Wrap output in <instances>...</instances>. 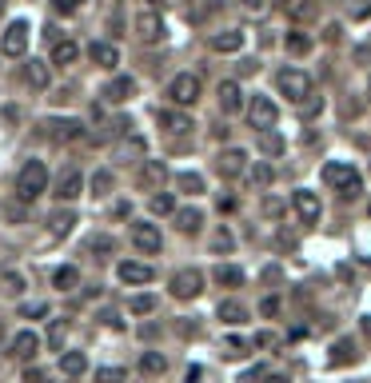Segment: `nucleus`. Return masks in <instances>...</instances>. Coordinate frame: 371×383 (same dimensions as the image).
I'll list each match as a JSON object with an SVG mask.
<instances>
[{
  "label": "nucleus",
  "mask_w": 371,
  "mask_h": 383,
  "mask_svg": "<svg viewBox=\"0 0 371 383\" xmlns=\"http://www.w3.org/2000/svg\"><path fill=\"white\" fill-rule=\"evenodd\" d=\"M367 216H371V204H367Z\"/></svg>",
  "instance_id": "nucleus-59"
},
{
  "label": "nucleus",
  "mask_w": 371,
  "mask_h": 383,
  "mask_svg": "<svg viewBox=\"0 0 371 383\" xmlns=\"http://www.w3.org/2000/svg\"><path fill=\"white\" fill-rule=\"evenodd\" d=\"M25 383H52V379H48V371H40V368H28V371H25Z\"/></svg>",
  "instance_id": "nucleus-48"
},
{
  "label": "nucleus",
  "mask_w": 371,
  "mask_h": 383,
  "mask_svg": "<svg viewBox=\"0 0 371 383\" xmlns=\"http://www.w3.org/2000/svg\"><path fill=\"white\" fill-rule=\"evenodd\" d=\"M247 180H252L256 188H268V184H272V168H268V164H256V168L247 172Z\"/></svg>",
  "instance_id": "nucleus-42"
},
{
  "label": "nucleus",
  "mask_w": 371,
  "mask_h": 383,
  "mask_svg": "<svg viewBox=\"0 0 371 383\" xmlns=\"http://www.w3.org/2000/svg\"><path fill=\"white\" fill-rule=\"evenodd\" d=\"M0 287H4L8 296H20V292H25V275L20 272H4L0 275Z\"/></svg>",
  "instance_id": "nucleus-35"
},
{
  "label": "nucleus",
  "mask_w": 371,
  "mask_h": 383,
  "mask_svg": "<svg viewBox=\"0 0 371 383\" xmlns=\"http://www.w3.org/2000/svg\"><path fill=\"white\" fill-rule=\"evenodd\" d=\"M164 368H168V359L160 351H144V359H140V371L144 375H164Z\"/></svg>",
  "instance_id": "nucleus-30"
},
{
  "label": "nucleus",
  "mask_w": 371,
  "mask_h": 383,
  "mask_svg": "<svg viewBox=\"0 0 371 383\" xmlns=\"http://www.w3.org/2000/svg\"><path fill=\"white\" fill-rule=\"evenodd\" d=\"M37 351H40V335L37 332H20L13 339V351H8V356L13 359H32Z\"/></svg>",
  "instance_id": "nucleus-20"
},
{
  "label": "nucleus",
  "mask_w": 371,
  "mask_h": 383,
  "mask_svg": "<svg viewBox=\"0 0 371 383\" xmlns=\"http://www.w3.org/2000/svg\"><path fill=\"white\" fill-rule=\"evenodd\" d=\"M152 4H168V0H152Z\"/></svg>",
  "instance_id": "nucleus-58"
},
{
  "label": "nucleus",
  "mask_w": 371,
  "mask_h": 383,
  "mask_svg": "<svg viewBox=\"0 0 371 383\" xmlns=\"http://www.w3.org/2000/svg\"><path fill=\"white\" fill-rule=\"evenodd\" d=\"M260 148L268 152V156H280V152H284V140L275 136V132H260Z\"/></svg>",
  "instance_id": "nucleus-41"
},
{
  "label": "nucleus",
  "mask_w": 371,
  "mask_h": 383,
  "mask_svg": "<svg viewBox=\"0 0 371 383\" xmlns=\"http://www.w3.org/2000/svg\"><path fill=\"white\" fill-rule=\"evenodd\" d=\"M284 8L292 16H311V0H284Z\"/></svg>",
  "instance_id": "nucleus-44"
},
{
  "label": "nucleus",
  "mask_w": 371,
  "mask_h": 383,
  "mask_svg": "<svg viewBox=\"0 0 371 383\" xmlns=\"http://www.w3.org/2000/svg\"><path fill=\"white\" fill-rule=\"evenodd\" d=\"M263 316H275V311H280V299H263Z\"/></svg>",
  "instance_id": "nucleus-54"
},
{
  "label": "nucleus",
  "mask_w": 371,
  "mask_h": 383,
  "mask_svg": "<svg viewBox=\"0 0 371 383\" xmlns=\"http://www.w3.org/2000/svg\"><path fill=\"white\" fill-rule=\"evenodd\" d=\"M176 184H180V192H188V196H200V192H204V176L200 172H180L176 176Z\"/></svg>",
  "instance_id": "nucleus-29"
},
{
  "label": "nucleus",
  "mask_w": 371,
  "mask_h": 383,
  "mask_svg": "<svg viewBox=\"0 0 371 383\" xmlns=\"http://www.w3.org/2000/svg\"><path fill=\"white\" fill-rule=\"evenodd\" d=\"M80 188H84L80 172H76V168H68V172H60V180H56V192H52V196L60 200V204H68V200L80 196Z\"/></svg>",
  "instance_id": "nucleus-12"
},
{
  "label": "nucleus",
  "mask_w": 371,
  "mask_h": 383,
  "mask_svg": "<svg viewBox=\"0 0 371 383\" xmlns=\"http://www.w3.org/2000/svg\"><path fill=\"white\" fill-rule=\"evenodd\" d=\"M367 100H371V80H367Z\"/></svg>",
  "instance_id": "nucleus-57"
},
{
  "label": "nucleus",
  "mask_w": 371,
  "mask_h": 383,
  "mask_svg": "<svg viewBox=\"0 0 371 383\" xmlns=\"http://www.w3.org/2000/svg\"><path fill=\"white\" fill-rule=\"evenodd\" d=\"M363 332H367V335H371V316H367V320H363Z\"/></svg>",
  "instance_id": "nucleus-56"
},
{
  "label": "nucleus",
  "mask_w": 371,
  "mask_h": 383,
  "mask_svg": "<svg viewBox=\"0 0 371 383\" xmlns=\"http://www.w3.org/2000/svg\"><path fill=\"white\" fill-rule=\"evenodd\" d=\"M48 344H52V347H64V323H52V332H48Z\"/></svg>",
  "instance_id": "nucleus-49"
},
{
  "label": "nucleus",
  "mask_w": 371,
  "mask_h": 383,
  "mask_svg": "<svg viewBox=\"0 0 371 383\" xmlns=\"http://www.w3.org/2000/svg\"><path fill=\"white\" fill-rule=\"evenodd\" d=\"M351 176H356L351 164H323V184H327V188H344Z\"/></svg>",
  "instance_id": "nucleus-23"
},
{
  "label": "nucleus",
  "mask_w": 371,
  "mask_h": 383,
  "mask_svg": "<svg viewBox=\"0 0 371 383\" xmlns=\"http://www.w3.org/2000/svg\"><path fill=\"white\" fill-rule=\"evenodd\" d=\"M132 244L140 247V252H148V256H156L164 247V235L156 223H132Z\"/></svg>",
  "instance_id": "nucleus-8"
},
{
  "label": "nucleus",
  "mask_w": 371,
  "mask_h": 383,
  "mask_svg": "<svg viewBox=\"0 0 371 383\" xmlns=\"http://www.w3.org/2000/svg\"><path fill=\"white\" fill-rule=\"evenodd\" d=\"M247 120H252V128H260V132H272L275 120H280V108H275V100L256 96L252 104H247Z\"/></svg>",
  "instance_id": "nucleus-4"
},
{
  "label": "nucleus",
  "mask_w": 371,
  "mask_h": 383,
  "mask_svg": "<svg viewBox=\"0 0 371 383\" xmlns=\"http://www.w3.org/2000/svg\"><path fill=\"white\" fill-rule=\"evenodd\" d=\"M263 383H287V375H268Z\"/></svg>",
  "instance_id": "nucleus-55"
},
{
  "label": "nucleus",
  "mask_w": 371,
  "mask_h": 383,
  "mask_svg": "<svg viewBox=\"0 0 371 383\" xmlns=\"http://www.w3.org/2000/svg\"><path fill=\"white\" fill-rule=\"evenodd\" d=\"M220 320L223 323H244L247 320V308L240 299H220Z\"/></svg>",
  "instance_id": "nucleus-28"
},
{
  "label": "nucleus",
  "mask_w": 371,
  "mask_h": 383,
  "mask_svg": "<svg viewBox=\"0 0 371 383\" xmlns=\"http://www.w3.org/2000/svg\"><path fill=\"white\" fill-rule=\"evenodd\" d=\"M88 252H92V256H112V252H116V240H112V235H92V240H88Z\"/></svg>",
  "instance_id": "nucleus-32"
},
{
  "label": "nucleus",
  "mask_w": 371,
  "mask_h": 383,
  "mask_svg": "<svg viewBox=\"0 0 371 383\" xmlns=\"http://www.w3.org/2000/svg\"><path fill=\"white\" fill-rule=\"evenodd\" d=\"M20 316H25V320H37V316H48V304H25V308H20Z\"/></svg>",
  "instance_id": "nucleus-46"
},
{
  "label": "nucleus",
  "mask_w": 371,
  "mask_h": 383,
  "mask_svg": "<svg viewBox=\"0 0 371 383\" xmlns=\"http://www.w3.org/2000/svg\"><path fill=\"white\" fill-rule=\"evenodd\" d=\"M308 48H311V37H304V32H287V52H296V56H304Z\"/></svg>",
  "instance_id": "nucleus-40"
},
{
  "label": "nucleus",
  "mask_w": 371,
  "mask_h": 383,
  "mask_svg": "<svg viewBox=\"0 0 371 383\" xmlns=\"http://www.w3.org/2000/svg\"><path fill=\"white\" fill-rule=\"evenodd\" d=\"M347 359H356V344H351V339H339V344L332 347V363H347Z\"/></svg>",
  "instance_id": "nucleus-38"
},
{
  "label": "nucleus",
  "mask_w": 371,
  "mask_h": 383,
  "mask_svg": "<svg viewBox=\"0 0 371 383\" xmlns=\"http://www.w3.org/2000/svg\"><path fill=\"white\" fill-rule=\"evenodd\" d=\"M28 84H32V88H48V68H44L40 60L28 64Z\"/></svg>",
  "instance_id": "nucleus-36"
},
{
  "label": "nucleus",
  "mask_w": 371,
  "mask_h": 383,
  "mask_svg": "<svg viewBox=\"0 0 371 383\" xmlns=\"http://www.w3.org/2000/svg\"><path fill=\"white\" fill-rule=\"evenodd\" d=\"M76 56H80V44H76V40H56V44H52V64H76Z\"/></svg>",
  "instance_id": "nucleus-26"
},
{
  "label": "nucleus",
  "mask_w": 371,
  "mask_h": 383,
  "mask_svg": "<svg viewBox=\"0 0 371 383\" xmlns=\"http://www.w3.org/2000/svg\"><path fill=\"white\" fill-rule=\"evenodd\" d=\"M244 108V92H240V84L235 80H223L220 84V112L223 116H232V112Z\"/></svg>",
  "instance_id": "nucleus-16"
},
{
  "label": "nucleus",
  "mask_w": 371,
  "mask_h": 383,
  "mask_svg": "<svg viewBox=\"0 0 371 383\" xmlns=\"http://www.w3.org/2000/svg\"><path fill=\"white\" fill-rule=\"evenodd\" d=\"M164 16L160 13H140L136 16V37L144 40V44H156V40H164Z\"/></svg>",
  "instance_id": "nucleus-11"
},
{
  "label": "nucleus",
  "mask_w": 371,
  "mask_h": 383,
  "mask_svg": "<svg viewBox=\"0 0 371 383\" xmlns=\"http://www.w3.org/2000/svg\"><path fill=\"white\" fill-rule=\"evenodd\" d=\"M124 379H128V375H124L120 368H100L96 371V383H124Z\"/></svg>",
  "instance_id": "nucleus-43"
},
{
  "label": "nucleus",
  "mask_w": 371,
  "mask_h": 383,
  "mask_svg": "<svg viewBox=\"0 0 371 383\" xmlns=\"http://www.w3.org/2000/svg\"><path fill=\"white\" fill-rule=\"evenodd\" d=\"M176 228L188 232V235H196L200 228H204V212H200V208H180V212H176Z\"/></svg>",
  "instance_id": "nucleus-24"
},
{
  "label": "nucleus",
  "mask_w": 371,
  "mask_h": 383,
  "mask_svg": "<svg viewBox=\"0 0 371 383\" xmlns=\"http://www.w3.org/2000/svg\"><path fill=\"white\" fill-rule=\"evenodd\" d=\"M80 4H84V0H52V8H56V13H64V16L80 13Z\"/></svg>",
  "instance_id": "nucleus-45"
},
{
  "label": "nucleus",
  "mask_w": 371,
  "mask_h": 383,
  "mask_svg": "<svg viewBox=\"0 0 371 383\" xmlns=\"http://www.w3.org/2000/svg\"><path fill=\"white\" fill-rule=\"evenodd\" d=\"M148 208L156 212V216H172V212H176V200L168 196V192H160V196H152V200H148Z\"/></svg>",
  "instance_id": "nucleus-34"
},
{
  "label": "nucleus",
  "mask_w": 371,
  "mask_h": 383,
  "mask_svg": "<svg viewBox=\"0 0 371 383\" xmlns=\"http://www.w3.org/2000/svg\"><path fill=\"white\" fill-rule=\"evenodd\" d=\"M108 192H112V172L100 168V172L92 176V196H108Z\"/></svg>",
  "instance_id": "nucleus-37"
},
{
  "label": "nucleus",
  "mask_w": 371,
  "mask_h": 383,
  "mask_svg": "<svg viewBox=\"0 0 371 383\" xmlns=\"http://www.w3.org/2000/svg\"><path fill=\"white\" fill-rule=\"evenodd\" d=\"M0 52H4V56H25V52H28V25H25V20H13V25L4 28V37H0Z\"/></svg>",
  "instance_id": "nucleus-6"
},
{
  "label": "nucleus",
  "mask_w": 371,
  "mask_h": 383,
  "mask_svg": "<svg viewBox=\"0 0 371 383\" xmlns=\"http://www.w3.org/2000/svg\"><path fill=\"white\" fill-rule=\"evenodd\" d=\"M88 56H92V64H100V68H116V64H120V52H116V44H108V40H92Z\"/></svg>",
  "instance_id": "nucleus-17"
},
{
  "label": "nucleus",
  "mask_w": 371,
  "mask_h": 383,
  "mask_svg": "<svg viewBox=\"0 0 371 383\" xmlns=\"http://www.w3.org/2000/svg\"><path fill=\"white\" fill-rule=\"evenodd\" d=\"M211 247H216V252H228V247H232V232H220Z\"/></svg>",
  "instance_id": "nucleus-50"
},
{
  "label": "nucleus",
  "mask_w": 371,
  "mask_h": 383,
  "mask_svg": "<svg viewBox=\"0 0 371 383\" xmlns=\"http://www.w3.org/2000/svg\"><path fill=\"white\" fill-rule=\"evenodd\" d=\"M244 168H247V152H244V148H223L220 156H216V172H220L223 180L240 176Z\"/></svg>",
  "instance_id": "nucleus-9"
},
{
  "label": "nucleus",
  "mask_w": 371,
  "mask_h": 383,
  "mask_svg": "<svg viewBox=\"0 0 371 383\" xmlns=\"http://www.w3.org/2000/svg\"><path fill=\"white\" fill-rule=\"evenodd\" d=\"M132 92H136V80H132V76H112L108 88H104V100H108V104H124Z\"/></svg>",
  "instance_id": "nucleus-13"
},
{
  "label": "nucleus",
  "mask_w": 371,
  "mask_h": 383,
  "mask_svg": "<svg viewBox=\"0 0 371 383\" xmlns=\"http://www.w3.org/2000/svg\"><path fill=\"white\" fill-rule=\"evenodd\" d=\"M292 208L299 212V220L304 223H315L320 220V196H315V192H308V188H299V192H292Z\"/></svg>",
  "instance_id": "nucleus-10"
},
{
  "label": "nucleus",
  "mask_w": 371,
  "mask_h": 383,
  "mask_svg": "<svg viewBox=\"0 0 371 383\" xmlns=\"http://www.w3.org/2000/svg\"><path fill=\"white\" fill-rule=\"evenodd\" d=\"M164 180H168L164 160H144V168H140V188H156V192H160Z\"/></svg>",
  "instance_id": "nucleus-18"
},
{
  "label": "nucleus",
  "mask_w": 371,
  "mask_h": 383,
  "mask_svg": "<svg viewBox=\"0 0 371 383\" xmlns=\"http://www.w3.org/2000/svg\"><path fill=\"white\" fill-rule=\"evenodd\" d=\"M247 351V339H240V335H228V339H223V356L228 359H240Z\"/></svg>",
  "instance_id": "nucleus-39"
},
{
  "label": "nucleus",
  "mask_w": 371,
  "mask_h": 383,
  "mask_svg": "<svg viewBox=\"0 0 371 383\" xmlns=\"http://www.w3.org/2000/svg\"><path fill=\"white\" fill-rule=\"evenodd\" d=\"M200 379H204V368H188L184 383H200Z\"/></svg>",
  "instance_id": "nucleus-53"
},
{
  "label": "nucleus",
  "mask_w": 371,
  "mask_h": 383,
  "mask_svg": "<svg viewBox=\"0 0 371 383\" xmlns=\"http://www.w3.org/2000/svg\"><path fill=\"white\" fill-rule=\"evenodd\" d=\"M44 136L56 140V144H72V140L84 136V124L72 120V116H64V120H48V124H44Z\"/></svg>",
  "instance_id": "nucleus-7"
},
{
  "label": "nucleus",
  "mask_w": 371,
  "mask_h": 383,
  "mask_svg": "<svg viewBox=\"0 0 371 383\" xmlns=\"http://www.w3.org/2000/svg\"><path fill=\"white\" fill-rule=\"evenodd\" d=\"M263 212H268V216H280V212H284V204H280V200H263Z\"/></svg>",
  "instance_id": "nucleus-52"
},
{
  "label": "nucleus",
  "mask_w": 371,
  "mask_h": 383,
  "mask_svg": "<svg viewBox=\"0 0 371 383\" xmlns=\"http://www.w3.org/2000/svg\"><path fill=\"white\" fill-rule=\"evenodd\" d=\"M216 284H220V287H240V284H244V268H235V264H220V268H216Z\"/></svg>",
  "instance_id": "nucleus-27"
},
{
  "label": "nucleus",
  "mask_w": 371,
  "mask_h": 383,
  "mask_svg": "<svg viewBox=\"0 0 371 383\" xmlns=\"http://www.w3.org/2000/svg\"><path fill=\"white\" fill-rule=\"evenodd\" d=\"M48 192V168L40 160H28L25 168H20V176H16V200L20 204H32L37 196H44Z\"/></svg>",
  "instance_id": "nucleus-1"
},
{
  "label": "nucleus",
  "mask_w": 371,
  "mask_h": 383,
  "mask_svg": "<svg viewBox=\"0 0 371 383\" xmlns=\"http://www.w3.org/2000/svg\"><path fill=\"white\" fill-rule=\"evenodd\" d=\"M76 284H80V268H76V264H64V268H56V272H52V287L72 292Z\"/></svg>",
  "instance_id": "nucleus-25"
},
{
  "label": "nucleus",
  "mask_w": 371,
  "mask_h": 383,
  "mask_svg": "<svg viewBox=\"0 0 371 383\" xmlns=\"http://www.w3.org/2000/svg\"><path fill=\"white\" fill-rule=\"evenodd\" d=\"M244 8H247L252 16H263L268 8H272V0H244Z\"/></svg>",
  "instance_id": "nucleus-47"
},
{
  "label": "nucleus",
  "mask_w": 371,
  "mask_h": 383,
  "mask_svg": "<svg viewBox=\"0 0 371 383\" xmlns=\"http://www.w3.org/2000/svg\"><path fill=\"white\" fill-rule=\"evenodd\" d=\"M247 347H272V332H260L256 339H252V344H247Z\"/></svg>",
  "instance_id": "nucleus-51"
},
{
  "label": "nucleus",
  "mask_w": 371,
  "mask_h": 383,
  "mask_svg": "<svg viewBox=\"0 0 371 383\" xmlns=\"http://www.w3.org/2000/svg\"><path fill=\"white\" fill-rule=\"evenodd\" d=\"M128 311H132V316H152V311H156V296H136V299H128Z\"/></svg>",
  "instance_id": "nucleus-33"
},
{
  "label": "nucleus",
  "mask_w": 371,
  "mask_h": 383,
  "mask_svg": "<svg viewBox=\"0 0 371 383\" xmlns=\"http://www.w3.org/2000/svg\"><path fill=\"white\" fill-rule=\"evenodd\" d=\"M168 100H172L176 108H188V104H196L200 100V76L192 72H180L168 80Z\"/></svg>",
  "instance_id": "nucleus-2"
},
{
  "label": "nucleus",
  "mask_w": 371,
  "mask_h": 383,
  "mask_svg": "<svg viewBox=\"0 0 371 383\" xmlns=\"http://www.w3.org/2000/svg\"><path fill=\"white\" fill-rule=\"evenodd\" d=\"M280 92H284L292 104H308V96H311V76L299 72V68H284V72H280Z\"/></svg>",
  "instance_id": "nucleus-3"
},
{
  "label": "nucleus",
  "mask_w": 371,
  "mask_h": 383,
  "mask_svg": "<svg viewBox=\"0 0 371 383\" xmlns=\"http://www.w3.org/2000/svg\"><path fill=\"white\" fill-rule=\"evenodd\" d=\"M48 223H52V235H68V232H72V223H76V216H72L68 208H60Z\"/></svg>",
  "instance_id": "nucleus-31"
},
{
  "label": "nucleus",
  "mask_w": 371,
  "mask_h": 383,
  "mask_svg": "<svg viewBox=\"0 0 371 383\" xmlns=\"http://www.w3.org/2000/svg\"><path fill=\"white\" fill-rule=\"evenodd\" d=\"M84 371H88V356H84V351H60V375L80 379Z\"/></svg>",
  "instance_id": "nucleus-19"
},
{
  "label": "nucleus",
  "mask_w": 371,
  "mask_h": 383,
  "mask_svg": "<svg viewBox=\"0 0 371 383\" xmlns=\"http://www.w3.org/2000/svg\"><path fill=\"white\" fill-rule=\"evenodd\" d=\"M144 152H148V144H144L140 136L124 140L120 148H116V164H140V160H144Z\"/></svg>",
  "instance_id": "nucleus-21"
},
{
  "label": "nucleus",
  "mask_w": 371,
  "mask_h": 383,
  "mask_svg": "<svg viewBox=\"0 0 371 383\" xmlns=\"http://www.w3.org/2000/svg\"><path fill=\"white\" fill-rule=\"evenodd\" d=\"M208 44H211V52H235V48H244V32L240 28H228V32H216Z\"/></svg>",
  "instance_id": "nucleus-22"
},
{
  "label": "nucleus",
  "mask_w": 371,
  "mask_h": 383,
  "mask_svg": "<svg viewBox=\"0 0 371 383\" xmlns=\"http://www.w3.org/2000/svg\"><path fill=\"white\" fill-rule=\"evenodd\" d=\"M156 120H160V128H164V132H172V136H184V132H192V120H188L184 112L160 108V112H156Z\"/></svg>",
  "instance_id": "nucleus-14"
},
{
  "label": "nucleus",
  "mask_w": 371,
  "mask_h": 383,
  "mask_svg": "<svg viewBox=\"0 0 371 383\" xmlns=\"http://www.w3.org/2000/svg\"><path fill=\"white\" fill-rule=\"evenodd\" d=\"M168 287H172L176 299H196L200 292H204V275H200L196 268H184V272L172 275V284H168Z\"/></svg>",
  "instance_id": "nucleus-5"
},
{
  "label": "nucleus",
  "mask_w": 371,
  "mask_h": 383,
  "mask_svg": "<svg viewBox=\"0 0 371 383\" xmlns=\"http://www.w3.org/2000/svg\"><path fill=\"white\" fill-rule=\"evenodd\" d=\"M116 275H120L124 284H152V275H156V272H152L148 264H136V260H124L120 268H116Z\"/></svg>",
  "instance_id": "nucleus-15"
}]
</instances>
